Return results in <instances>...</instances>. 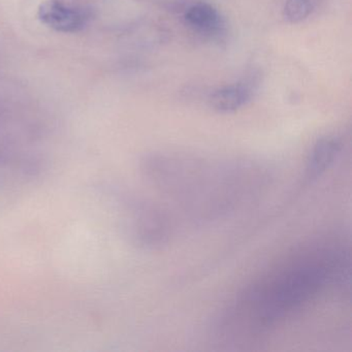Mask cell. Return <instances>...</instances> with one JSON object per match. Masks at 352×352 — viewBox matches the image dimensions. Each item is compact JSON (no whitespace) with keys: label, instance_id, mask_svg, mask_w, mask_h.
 <instances>
[{"label":"cell","instance_id":"obj_1","mask_svg":"<svg viewBox=\"0 0 352 352\" xmlns=\"http://www.w3.org/2000/svg\"><path fill=\"white\" fill-rule=\"evenodd\" d=\"M343 252L327 245L296 252L245 288L220 319L234 340L255 339L273 331L343 277Z\"/></svg>","mask_w":352,"mask_h":352},{"label":"cell","instance_id":"obj_2","mask_svg":"<svg viewBox=\"0 0 352 352\" xmlns=\"http://www.w3.org/2000/svg\"><path fill=\"white\" fill-rule=\"evenodd\" d=\"M142 164L156 189L201 220L230 213L261 186L259 170L248 162L153 155Z\"/></svg>","mask_w":352,"mask_h":352},{"label":"cell","instance_id":"obj_3","mask_svg":"<svg viewBox=\"0 0 352 352\" xmlns=\"http://www.w3.org/2000/svg\"><path fill=\"white\" fill-rule=\"evenodd\" d=\"M129 212V232L138 244L153 248L166 242L170 226L160 210L148 204L138 203Z\"/></svg>","mask_w":352,"mask_h":352},{"label":"cell","instance_id":"obj_4","mask_svg":"<svg viewBox=\"0 0 352 352\" xmlns=\"http://www.w3.org/2000/svg\"><path fill=\"white\" fill-rule=\"evenodd\" d=\"M38 17L45 25L63 34H76L85 28L83 12L67 7L59 0H47L38 8Z\"/></svg>","mask_w":352,"mask_h":352},{"label":"cell","instance_id":"obj_5","mask_svg":"<svg viewBox=\"0 0 352 352\" xmlns=\"http://www.w3.org/2000/svg\"><path fill=\"white\" fill-rule=\"evenodd\" d=\"M341 149V142L337 138L325 137L319 140L309 156L307 179L312 182L320 178L335 164Z\"/></svg>","mask_w":352,"mask_h":352},{"label":"cell","instance_id":"obj_6","mask_svg":"<svg viewBox=\"0 0 352 352\" xmlns=\"http://www.w3.org/2000/svg\"><path fill=\"white\" fill-rule=\"evenodd\" d=\"M249 91L243 86H230L222 88L212 94L210 104L218 112H234L246 104Z\"/></svg>","mask_w":352,"mask_h":352},{"label":"cell","instance_id":"obj_7","mask_svg":"<svg viewBox=\"0 0 352 352\" xmlns=\"http://www.w3.org/2000/svg\"><path fill=\"white\" fill-rule=\"evenodd\" d=\"M185 18L193 28L205 30V32H212V30H216L220 24L219 14L208 3H199V5L192 6L187 11Z\"/></svg>","mask_w":352,"mask_h":352},{"label":"cell","instance_id":"obj_8","mask_svg":"<svg viewBox=\"0 0 352 352\" xmlns=\"http://www.w3.org/2000/svg\"><path fill=\"white\" fill-rule=\"evenodd\" d=\"M312 12L310 0H287L284 8V15L292 23L302 21Z\"/></svg>","mask_w":352,"mask_h":352}]
</instances>
